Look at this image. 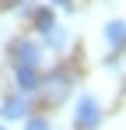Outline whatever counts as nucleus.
<instances>
[{"label":"nucleus","mask_w":126,"mask_h":130,"mask_svg":"<svg viewBox=\"0 0 126 130\" xmlns=\"http://www.w3.org/2000/svg\"><path fill=\"white\" fill-rule=\"evenodd\" d=\"M74 120H77L81 130H95L98 123H102V106H98V99L84 91L81 99H77V112H74Z\"/></svg>","instance_id":"f257e3e1"},{"label":"nucleus","mask_w":126,"mask_h":130,"mask_svg":"<svg viewBox=\"0 0 126 130\" xmlns=\"http://www.w3.org/2000/svg\"><path fill=\"white\" fill-rule=\"evenodd\" d=\"M14 60H18L21 67H35V63H39V46H35V42H25V39L14 42Z\"/></svg>","instance_id":"f03ea898"},{"label":"nucleus","mask_w":126,"mask_h":130,"mask_svg":"<svg viewBox=\"0 0 126 130\" xmlns=\"http://www.w3.org/2000/svg\"><path fill=\"white\" fill-rule=\"evenodd\" d=\"M25 112H28L25 95H11V99H4V116H7V120H25Z\"/></svg>","instance_id":"7ed1b4c3"},{"label":"nucleus","mask_w":126,"mask_h":130,"mask_svg":"<svg viewBox=\"0 0 126 130\" xmlns=\"http://www.w3.org/2000/svg\"><path fill=\"white\" fill-rule=\"evenodd\" d=\"M105 42L119 49V46L126 42V25L123 21H109V25H105Z\"/></svg>","instance_id":"20e7f679"},{"label":"nucleus","mask_w":126,"mask_h":130,"mask_svg":"<svg viewBox=\"0 0 126 130\" xmlns=\"http://www.w3.org/2000/svg\"><path fill=\"white\" fill-rule=\"evenodd\" d=\"M18 88H21V91H35V88H39L35 67H18Z\"/></svg>","instance_id":"39448f33"},{"label":"nucleus","mask_w":126,"mask_h":130,"mask_svg":"<svg viewBox=\"0 0 126 130\" xmlns=\"http://www.w3.org/2000/svg\"><path fill=\"white\" fill-rule=\"evenodd\" d=\"M35 25H39V32H42V35H49V32L56 28V18H53V11H49V7H42L39 14H35Z\"/></svg>","instance_id":"423d86ee"},{"label":"nucleus","mask_w":126,"mask_h":130,"mask_svg":"<svg viewBox=\"0 0 126 130\" xmlns=\"http://www.w3.org/2000/svg\"><path fill=\"white\" fill-rule=\"evenodd\" d=\"M63 95H67V74L49 77V99H63Z\"/></svg>","instance_id":"0eeeda50"},{"label":"nucleus","mask_w":126,"mask_h":130,"mask_svg":"<svg viewBox=\"0 0 126 130\" xmlns=\"http://www.w3.org/2000/svg\"><path fill=\"white\" fill-rule=\"evenodd\" d=\"M46 39H49V46H56V49H60V46L67 42V32H63L60 25H56V28H53V32H49V35H46Z\"/></svg>","instance_id":"6e6552de"},{"label":"nucleus","mask_w":126,"mask_h":130,"mask_svg":"<svg viewBox=\"0 0 126 130\" xmlns=\"http://www.w3.org/2000/svg\"><path fill=\"white\" fill-rule=\"evenodd\" d=\"M25 130H53V127H49L42 116H28V120H25Z\"/></svg>","instance_id":"1a4fd4ad"},{"label":"nucleus","mask_w":126,"mask_h":130,"mask_svg":"<svg viewBox=\"0 0 126 130\" xmlns=\"http://www.w3.org/2000/svg\"><path fill=\"white\" fill-rule=\"evenodd\" d=\"M53 4H67V0H53Z\"/></svg>","instance_id":"9d476101"},{"label":"nucleus","mask_w":126,"mask_h":130,"mask_svg":"<svg viewBox=\"0 0 126 130\" xmlns=\"http://www.w3.org/2000/svg\"><path fill=\"white\" fill-rule=\"evenodd\" d=\"M0 130H4V127H0Z\"/></svg>","instance_id":"9b49d317"}]
</instances>
